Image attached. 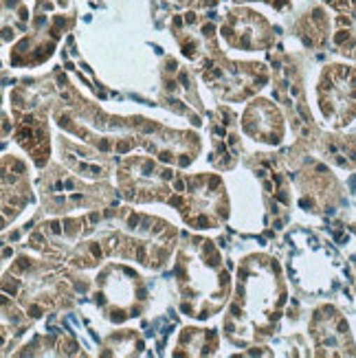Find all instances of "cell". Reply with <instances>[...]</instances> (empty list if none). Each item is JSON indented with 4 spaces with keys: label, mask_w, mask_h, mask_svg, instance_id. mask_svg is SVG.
I'll return each mask as SVG.
<instances>
[{
    "label": "cell",
    "mask_w": 356,
    "mask_h": 358,
    "mask_svg": "<svg viewBox=\"0 0 356 358\" xmlns=\"http://www.w3.org/2000/svg\"><path fill=\"white\" fill-rule=\"evenodd\" d=\"M130 148H132V145H130L128 141H123V143H119V145H117V152H121V154H123V152H128Z\"/></svg>",
    "instance_id": "6da1fadb"
},
{
    "label": "cell",
    "mask_w": 356,
    "mask_h": 358,
    "mask_svg": "<svg viewBox=\"0 0 356 358\" xmlns=\"http://www.w3.org/2000/svg\"><path fill=\"white\" fill-rule=\"evenodd\" d=\"M31 315H34V317H40V308H38V306L31 308Z\"/></svg>",
    "instance_id": "5b68a950"
},
{
    "label": "cell",
    "mask_w": 356,
    "mask_h": 358,
    "mask_svg": "<svg viewBox=\"0 0 356 358\" xmlns=\"http://www.w3.org/2000/svg\"><path fill=\"white\" fill-rule=\"evenodd\" d=\"M136 257H138V262H143V259H145V251H143V248H138V253H136Z\"/></svg>",
    "instance_id": "3957f363"
},
{
    "label": "cell",
    "mask_w": 356,
    "mask_h": 358,
    "mask_svg": "<svg viewBox=\"0 0 356 358\" xmlns=\"http://www.w3.org/2000/svg\"><path fill=\"white\" fill-rule=\"evenodd\" d=\"M169 202H172L174 207H180V205H183V200H180V198H172V200H169Z\"/></svg>",
    "instance_id": "277c9868"
},
{
    "label": "cell",
    "mask_w": 356,
    "mask_h": 358,
    "mask_svg": "<svg viewBox=\"0 0 356 358\" xmlns=\"http://www.w3.org/2000/svg\"><path fill=\"white\" fill-rule=\"evenodd\" d=\"M130 224H132V227L138 224V215H130Z\"/></svg>",
    "instance_id": "8992f818"
},
{
    "label": "cell",
    "mask_w": 356,
    "mask_h": 358,
    "mask_svg": "<svg viewBox=\"0 0 356 358\" xmlns=\"http://www.w3.org/2000/svg\"><path fill=\"white\" fill-rule=\"evenodd\" d=\"M92 253H95L97 257H101V248L99 246H92Z\"/></svg>",
    "instance_id": "ba28073f"
},
{
    "label": "cell",
    "mask_w": 356,
    "mask_h": 358,
    "mask_svg": "<svg viewBox=\"0 0 356 358\" xmlns=\"http://www.w3.org/2000/svg\"><path fill=\"white\" fill-rule=\"evenodd\" d=\"M51 231H53V233H59V224H57V222H53V224H51Z\"/></svg>",
    "instance_id": "9c48e42d"
},
{
    "label": "cell",
    "mask_w": 356,
    "mask_h": 358,
    "mask_svg": "<svg viewBox=\"0 0 356 358\" xmlns=\"http://www.w3.org/2000/svg\"><path fill=\"white\" fill-rule=\"evenodd\" d=\"M169 159H172V154H169V152H163V154H161V161H163V163H167Z\"/></svg>",
    "instance_id": "7a4b0ae2"
},
{
    "label": "cell",
    "mask_w": 356,
    "mask_h": 358,
    "mask_svg": "<svg viewBox=\"0 0 356 358\" xmlns=\"http://www.w3.org/2000/svg\"><path fill=\"white\" fill-rule=\"evenodd\" d=\"M108 148H111V143H108V141H101V143H99V150H104V152H106Z\"/></svg>",
    "instance_id": "52a82bcc"
}]
</instances>
